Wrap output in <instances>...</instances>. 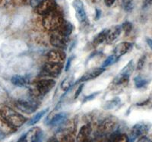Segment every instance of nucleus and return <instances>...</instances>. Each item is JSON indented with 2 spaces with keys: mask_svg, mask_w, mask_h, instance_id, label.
<instances>
[{
  "mask_svg": "<svg viewBox=\"0 0 152 142\" xmlns=\"http://www.w3.org/2000/svg\"><path fill=\"white\" fill-rule=\"evenodd\" d=\"M50 43L53 47L60 50H64L67 47V37L59 31H53L50 36Z\"/></svg>",
  "mask_w": 152,
  "mask_h": 142,
  "instance_id": "6e6552de",
  "label": "nucleus"
},
{
  "mask_svg": "<svg viewBox=\"0 0 152 142\" xmlns=\"http://www.w3.org/2000/svg\"><path fill=\"white\" fill-rule=\"evenodd\" d=\"M62 69V66L61 64L57 63H49L47 62L42 68L41 74L43 76H48L56 78L60 75Z\"/></svg>",
  "mask_w": 152,
  "mask_h": 142,
  "instance_id": "39448f33",
  "label": "nucleus"
},
{
  "mask_svg": "<svg viewBox=\"0 0 152 142\" xmlns=\"http://www.w3.org/2000/svg\"><path fill=\"white\" fill-rule=\"evenodd\" d=\"M106 68L101 67V68H94L93 69L90 70V71H87L85 75H83V76L81 77L79 80H78V82H87V81H90V80L95 79L96 78L100 76L104 71H105Z\"/></svg>",
  "mask_w": 152,
  "mask_h": 142,
  "instance_id": "2eb2a0df",
  "label": "nucleus"
},
{
  "mask_svg": "<svg viewBox=\"0 0 152 142\" xmlns=\"http://www.w3.org/2000/svg\"><path fill=\"white\" fill-rule=\"evenodd\" d=\"M134 82H135V87L137 88H142L148 84V81L145 78H142L141 76H136L134 78Z\"/></svg>",
  "mask_w": 152,
  "mask_h": 142,
  "instance_id": "b1692460",
  "label": "nucleus"
},
{
  "mask_svg": "<svg viewBox=\"0 0 152 142\" xmlns=\"http://www.w3.org/2000/svg\"><path fill=\"white\" fill-rule=\"evenodd\" d=\"M122 30H123L122 29V26H119V25L113 27L110 30H108V33H107V37L106 40L108 43L113 42L120 35Z\"/></svg>",
  "mask_w": 152,
  "mask_h": 142,
  "instance_id": "dca6fc26",
  "label": "nucleus"
},
{
  "mask_svg": "<svg viewBox=\"0 0 152 142\" xmlns=\"http://www.w3.org/2000/svg\"><path fill=\"white\" fill-rule=\"evenodd\" d=\"M121 100H120V98L119 97H115V98L112 99L110 100H108L104 103V108L106 110H110V109H113V108L116 107V106L120 103Z\"/></svg>",
  "mask_w": 152,
  "mask_h": 142,
  "instance_id": "4be33fe9",
  "label": "nucleus"
},
{
  "mask_svg": "<svg viewBox=\"0 0 152 142\" xmlns=\"http://www.w3.org/2000/svg\"><path fill=\"white\" fill-rule=\"evenodd\" d=\"M151 5H152V0H151Z\"/></svg>",
  "mask_w": 152,
  "mask_h": 142,
  "instance_id": "4c0bfd02",
  "label": "nucleus"
},
{
  "mask_svg": "<svg viewBox=\"0 0 152 142\" xmlns=\"http://www.w3.org/2000/svg\"><path fill=\"white\" fill-rule=\"evenodd\" d=\"M116 0H104V3L107 5V7H110L111 5H113V3L115 2Z\"/></svg>",
  "mask_w": 152,
  "mask_h": 142,
  "instance_id": "72a5a7b5",
  "label": "nucleus"
},
{
  "mask_svg": "<svg viewBox=\"0 0 152 142\" xmlns=\"http://www.w3.org/2000/svg\"><path fill=\"white\" fill-rule=\"evenodd\" d=\"M117 122L112 118L104 120L98 127V132L101 135H107L108 133H112L117 126Z\"/></svg>",
  "mask_w": 152,
  "mask_h": 142,
  "instance_id": "1a4fd4ad",
  "label": "nucleus"
},
{
  "mask_svg": "<svg viewBox=\"0 0 152 142\" xmlns=\"http://www.w3.org/2000/svg\"><path fill=\"white\" fill-rule=\"evenodd\" d=\"M146 41H147L148 45L149 46V47H150L151 50H152V40H151V39H150V38H147Z\"/></svg>",
  "mask_w": 152,
  "mask_h": 142,
  "instance_id": "f704fd0d",
  "label": "nucleus"
},
{
  "mask_svg": "<svg viewBox=\"0 0 152 142\" xmlns=\"http://www.w3.org/2000/svg\"><path fill=\"white\" fill-rule=\"evenodd\" d=\"M56 7V5L54 0H43L36 8V12L37 14L45 15L49 12L55 10Z\"/></svg>",
  "mask_w": 152,
  "mask_h": 142,
  "instance_id": "9d476101",
  "label": "nucleus"
},
{
  "mask_svg": "<svg viewBox=\"0 0 152 142\" xmlns=\"http://www.w3.org/2000/svg\"><path fill=\"white\" fill-rule=\"evenodd\" d=\"M133 44L129 42H122L118 44L113 51V55L116 58H119L123 56L125 54L128 53L132 50Z\"/></svg>",
  "mask_w": 152,
  "mask_h": 142,
  "instance_id": "ddd939ff",
  "label": "nucleus"
},
{
  "mask_svg": "<svg viewBox=\"0 0 152 142\" xmlns=\"http://www.w3.org/2000/svg\"><path fill=\"white\" fill-rule=\"evenodd\" d=\"M107 33H108V30L104 29L102 31H100L97 36H95L93 42H92V45L94 47H97V46L100 45V44L104 43L107 37Z\"/></svg>",
  "mask_w": 152,
  "mask_h": 142,
  "instance_id": "6ab92c4d",
  "label": "nucleus"
},
{
  "mask_svg": "<svg viewBox=\"0 0 152 142\" xmlns=\"http://www.w3.org/2000/svg\"><path fill=\"white\" fill-rule=\"evenodd\" d=\"M49 110V108H47V109H43V110L40 111V112H38L34 116L33 118L31 119V121L29 122L28 123V125H34L36 123H37L38 122L40 121L42 118H43V116L47 113V111Z\"/></svg>",
  "mask_w": 152,
  "mask_h": 142,
  "instance_id": "5701e85b",
  "label": "nucleus"
},
{
  "mask_svg": "<svg viewBox=\"0 0 152 142\" xmlns=\"http://www.w3.org/2000/svg\"><path fill=\"white\" fill-rule=\"evenodd\" d=\"M83 87H84V84L80 85L79 87H78V88L77 89V90H76V92H75V96H74L75 99L78 98V97L80 95V94H81V90H82V89H83Z\"/></svg>",
  "mask_w": 152,
  "mask_h": 142,
  "instance_id": "2f4dec72",
  "label": "nucleus"
},
{
  "mask_svg": "<svg viewBox=\"0 0 152 142\" xmlns=\"http://www.w3.org/2000/svg\"><path fill=\"white\" fill-rule=\"evenodd\" d=\"M43 137V132L40 128L34 127L28 131V133L20 139V141H40Z\"/></svg>",
  "mask_w": 152,
  "mask_h": 142,
  "instance_id": "9b49d317",
  "label": "nucleus"
},
{
  "mask_svg": "<svg viewBox=\"0 0 152 142\" xmlns=\"http://www.w3.org/2000/svg\"><path fill=\"white\" fill-rule=\"evenodd\" d=\"M96 12H97V17H96V19H98L99 17H100V11L98 10V9H96Z\"/></svg>",
  "mask_w": 152,
  "mask_h": 142,
  "instance_id": "c9c22d12",
  "label": "nucleus"
},
{
  "mask_svg": "<svg viewBox=\"0 0 152 142\" xmlns=\"http://www.w3.org/2000/svg\"><path fill=\"white\" fill-rule=\"evenodd\" d=\"M0 116L5 123L13 128H19L27 122V119L24 116L9 106L0 108Z\"/></svg>",
  "mask_w": 152,
  "mask_h": 142,
  "instance_id": "f257e3e1",
  "label": "nucleus"
},
{
  "mask_svg": "<svg viewBox=\"0 0 152 142\" xmlns=\"http://www.w3.org/2000/svg\"><path fill=\"white\" fill-rule=\"evenodd\" d=\"M149 130V126L144 123H138L133 126L132 132L130 133L129 140L130 141H134L138 138L144 136L148 133Z\"/></svg>",
  "mask_w": 152,
  "mask_h": 142,
  "instance_id": "0eeeda50",
  "label": "nucleus"
},
{
  "mask_svg": "<svg viewBox=\"0 0 152 142\" xmlns=\"http://www.w3.org/2000/svg\"><path fill=\"white\" fill-rule=\"evenodd\" d=\"M3 138H4V135L2 133V132H0V140Z\"/></svg>",
  "mask_w": 152,
  "mask_h": 142,
  "instance_id": "e433bc0d",
  "label": "nucleus"
},
{
  "mask_svg": "<svg viewBox=\"0 0 152 142\" xmlns=\"http://www.w3.org/2000/svg\"><path fill=\"white\" fill-rule=\"evenodd\" d=\"M123 7L126 12H132L134 9V2L132 0H123Z\"/></svg>",
  "mask_w": 152,
  "mask_h": 142,
  "instance_id": "a878e982",
  "label": "nucleus"
},
{
  "mask_svg": "<svg viewBox=\"0 0 152 142\" xmlns=\"http://www.w3.org/2000/svg\"><path fill=\"white\" fill-rule=\"evenodd\" d=\"M12 83L18 87H24L28 84V81L24 77L21 75H15L12 78Z\"/></svg>",
  "mask_w": 152,
  "mask_h": 142,
  "instance_id": "412c9836",
  "label": "nucleus"
},
{
  "mask_svg": "<svg viewBox=\"0 0 152 142\" xmlns=\"http://www.w3.org/2000/svg\"><path fill=\"white\" fill-rule=\"evenodd\" d=\"M64 21L62 15L57 11L53 10L44 15L43 19V27L50 31H58Z\"/></svg>",
  "mask_w": 152,
  "mask_h": 142,
  "instance_id": "f03ea898",
  "label": "nucleus"
},
{
  "mask_svg": "<svg viewBox=\"0 0 152 142\" xmlns=\"http://www.w3.org/2000/svg\"><path fill=\"white\" fill-rule=\"evenodd\" d=\"M72 30H73L72 24L70 22H68V21H63V23L62 24V25H61L60 28H59V29L58 30V31L60 32L63 36L68 37V36L72 33Z\"/></svg>",
  "mask_w": 152,
  "mask_h": 142,
  "instance_id": "aec40b11",
  "label": "nucleus"
},
{
  "mask_svg": "<svg viewBox=\"0 0 152 142\" xmlns=\"http://www.w3.org/2000/svg\"><path fill=\"white\" fill-rule=\"evenodd\" d=\"M145 59H146V56H145V55H143V56H142V57L139 59V60H138V64H137V69L141 70L142 68H143L145 63Z\"/></svg>",
  "mask_w": 152,
  "mask_h": 142,
  "instance_id": "c85d7f7f",
  "label": "nucleus"
},
{
  "mask_svg": "<svg viewBox=\"0 0 152 142\" xmlns=\"http://www.w3.org/2000/svg\"><path fill=\"white\" fill-rule=\"evenodd\" d=\"M135 68V65L133 63V60L129 61L128 64L126 65L119 73L116 76V78L113 79V83L116 85L123 84L128 82L129 79L130 75L134 71Z\"/></svg>",
  "mask_w": 152,
  "mask_h": 142,
  "instance_id": "7ed1b4c3",
  "label": "nucleus"
},
{
  "mask_svg": "<svg viewBox=\"0 0 152 142\" xmlns=\"http://www.w3.org/2000/svg\"><path fill=\"white\" fill-rule=\"evenodd\" d=\"M117 59L118 58H116L114 55H110L109 57L107 58V59L104 62V63L102 64V67L105 68H107V66H110V65L113 64V63L117 60Z\"/></svg>",
  "mask_w": 152,
  "mask_h": 142,
  "instance_id": "bb28decb",
  "label": "nucleus"
},
{
  "mask_svg": "<svg viewBox=\"0 0 152 142\" xmlns=\"http://www.w3.org/2000/svg\"><path fill=\"white\" fill-rule=\"evenodd\" d=\"M65 59H66V54L60 50H52L49 52L47 55V62L49 63L62 65L64 63Z\"/></svg>",
  "mask_w": 152,
  "mask_h": 142,
  "instance_id": "4468645a",
  "label": "nucleus"
},
{
  "mask_svg": "<svg viewBox=\"0 0 152 142\" xmlns=\"http://www.w3.org/2000/svg\"><path fill=\"white\" fill-rule=\"evenodd\" d=\"M43 0H31V5L33 8H35L36 9L38 5H40Z\"/></svg>",
  "mask_w": 152,
  "mask_h": 142,
  "instance_id": "7c9ffc66",
  "label": "nucleus"
},
{
  "mask_svg": "<svg viewBox=\"0 0 152 142\" xmlns=\"http://www.w3.org/2000/svg\"><path fill=\"white\" fill-rule=\"evenodd\" d=\"M16 106L18 109L22 112L28 113H32L36 111L38 107V103L35 100H20L16 103Z\"/></svg>",
  "mask_w": 152,
  "mask_h": 142,
  "instance_id": "423d86ee",
  "label": "nucleus"
},
{
  "mask_svg": "<svg viewBox=\"0 0 152 142\" xmlns=\"http://www.w3.org/2000/svg\"><path fill=\"white\" fill-rule=\"evenodd\" d=\"M74 59V56H72V57H69V59H68L67 61V63H66V71H67L69 69V68H70V66H71V63H72V59Z\"/></svg>",
  "mask_w": 152,
  "mask_h": 142,
  "instance_id": "473e14b6",
  "label": "nucleus"
},
{
  "mask_svg": "<svg viewBox=\"0 0 152 142\" xmlns=\"http://www.w3.org/2000/svg\"><path fill=\"white\" fill-rule=\"evenodd\" d=\"M66 119H67V114L66 113H59L55 115L52 118V119L50 120L49 125H51V126L62 125L63 123H65Z\"/></svg>",
  "mask_w": 152,
  "mask_h": 142,
  "instance_id": "f3484780",
  "label": "nucleus"
},
{
  "mask_svg": "<svg viewBox=\"0 0 152 142\" xmlns=\"http://www.w3.org/2000/svg\"><path fill=\"white\" fill-rule=\"evenodd\" d=\"M98 94H99L98 92H96V93H94V94H91V95L87 96V97H85V99H84L83 103H86V102H88V101L92 100L93 99H94L95 97H96L97 95H98Z\"/></svg>",
  "mask_w": 152,
  "mask_h": 142,
  "instance_id": "c756f323",
  "label": "nucleus"
},
{
  "mask_svg": "<svg viewBox=\"0 0 152 142\" xmlns=\"http://www.w3.org/2000/svg\"><path fill=\"white\" fill-rule=\"evenodd\" d=\"M72 6L76 12V17L78 21L84 23L87 21V15L85 10L84 4L81 0H74L72 2Z\"/></svg>",
  "mask_w": 152,
  "mask_h": 142,
  "instance_id": "f8f14e48",
  "label": "nucleus"
},
{
  "mask_svg": "<svg viewBox=\"0 0 152 142\" xmlns=\"http://www.w3.org/2000/svg\"><path fill=\"white\" fill-rule=\"evenodd\" d=\"M56 84V82L53 79H42L37 82L35 84L37 95L43 97L52 90Z\"/></svg>",
  "mask_w": 152,
  "mask_h": 142,
  "instance_id": "20e7f679",
  "label": "nucleus"
},
{
  "mask_svg": "<svg viewBox=\"0 0 152 142\" xmlns=\"http://www.w3.org/2000/svg\"><path fill=\"white\" fill-rule=\"evenodd\" d=\"M72 86V78L71 77H67L61 84V87L63 90H69Z\"/></svg>",
  "mask_w": 152,
  "mask_h": 142,
  "instance_id": "393cba45",
  "label": "nucleus"
},
{
  "mask_svg": "<svg viewBox=\"0 0 152 142\" xmlns=\"http://www.w3.org/2000/svg\"><path fill=\"white\" fill-rule=\"evenodd\" d=\"M122 29L126 33V34H129L132 30V24L129 21H125L122 25Z\"/></svg>",
  "mask_w": 152,
  "mask_h": 142,
  "instance_id": "cd10ccee",
  "label": "nucleus"
},
{
  "mask_svg": "<svg viewBox=\"0 0 152 142\" xmlns=\"http://www.w3.org/2000/svg\"><path fill=\"white\" fill-rule=\"evenodd\" d=\"M91 132V128L88 125H85L81 128L79 131V133L77 135V141H85L89 137Z\"/></svg>",
  "mask_w": 152,
  "mask_h": 142,
  "instance_id": "a211bd4d",
  "label": "nucleus"
}]
</instances>
